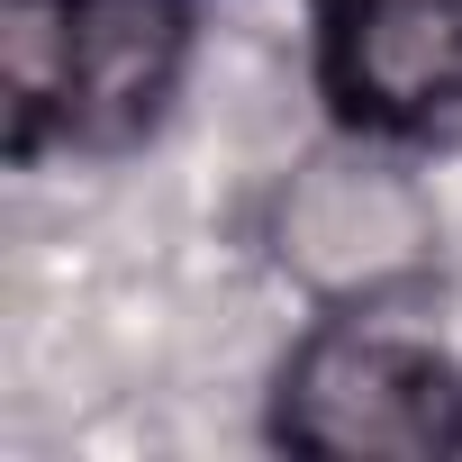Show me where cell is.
Returning a JSON list of instances; mask_svg holds the SVG:
<instances>
[{
	"label": "cell",
	"instance_id": "2",
	"mask_svg": "<svg viewBox=\"0 0 462 462\" xmlns=\"http://www.w3.org/2000/svg\"><path fill=\"white\" fill-rule=\"evenodd\" d=\"M273 435L300 453H462V363L426 336L372 327V318H327L318 336L291 345L273 381Z\"/></svg>",
	"mask_w": 462,
	"mask_h": 462
},
{
	"label": "cell",
	"instance_id": "3",
	"mask_svg": "<svg viewBox=\"0 0 462 462\" xmlns=\"http://www.w3.org/2000/svg\"><path fill=\"white\" fill-rule=\"evenodd\" d=\"M318 91L363 136H435L462 118V0H327Z\"/></svg>",
	"mask_w": 462,
	"mask_h": 462
},
{
	"label": "cell",
	"instance_id": "1",
	"mask_svg": "<svg viewBox=\"0 0 462 462\" xmlns=\"http://www.w3.org/2000/svg\"><path fill=\"white\" fill-rule=\"evenodd\" d=\"M190 73V0H0L10 163L127 154Z\"/></svg>",
	"mask_w": 462,
	"mask_h": 462
}]
</instances>
